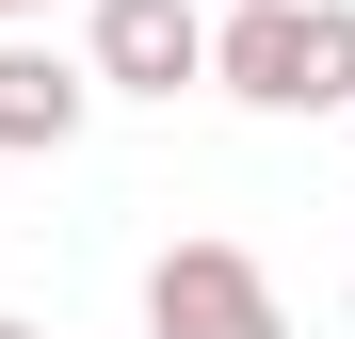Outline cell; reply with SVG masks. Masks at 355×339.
<instances>
[{"mask_svg": "<svg viewBox=\"0 0 355 339\" xmlns=\"http://www.w3.org/2000/svg\"><path fill=\"white\" fill-rule=\"evenodd\" d=\"M210 81L259 97V113H339L355 97V0H243L226 49H210Z\"/></svg>", "mask_w": 355, "mask_h": 339, "instance_id": "cell-1", "label": "cell"}, {"mask_svg": "<svg viewBox=\"0 0 355 339\" xmlns=\"http://www.w3.org/2000/svg\"><path fill=\"white\" fill-rule=\"evenodd\" d=\"M146 339H291V307H275V275H259L243 243H162Z\"/></svg>", "mask_w": 355, "mask_h": 339, "instance_id": "cell-2", "label": "cell"}, {"mask_svg": "<svg viewBox=\"0 0 355 339\" xmlns=\"http://www.w3.org/2000/svg\"><path fill=\"white\" fill-rule=\"evenodd\" d=\"M210 49H226V17H210V0H97L81 65H97L113 97H178V81H210Z\"/></svg>", "mask_w": 355, "mask_h": 339, "instance_id": "cell-3", "label": "cell"}, {"mask_svg": "<svg viewBox=\"0 0 355 339\" xmlns=\"http://www.w3.org/2000/svg\"><path fill=\"white\" fill-rule=\"evenodd\" d=\"M113 81L97 65H65L49 33H0V162H49V146H81V113H97Z\"/></svg>", "mask_w": 355, "mask_h": 339, "instance_id": "cell-4", "label": "cell"}, {"mask_svg": "<svg viewBox=\"0 0 355 339\" xmlns=\"http://www.w3.org/2000/svg\"><path fill=\"white\" fill-rule=\"evenodd\" d=\"M0 339H49V323H0Z\"/></svg>", "mask_w": 355, "mask_h": 339, "instance_id": "cell-5", "label": "cell"}, {"mask_svg": "<svg viewBox=\"0 0 355 339\" xmlns=\"http://www.w3.org/2000/svg\"><path fill=\"white\" fill-rule=\"evenodd\" d=\"M210 17H243V0H210Z\"/></svg>", "mask_w": 355, "mask_h": 339, "instance_id": "cell-6", "label": "cell"}, {"mask_svg": "<svg viewBox=\"0 0 355 339\" xmlns=\"http://www.w3.org/2000/svg\"><path fill=\"white\" fill-rule=\"evenodd\" d=\"M0 17H33V0H0Z\"/></svg>", "mask_w": 355, "mask_h": 339, "instance_id": "cell-7", "label": "cell"}]
</instances>
